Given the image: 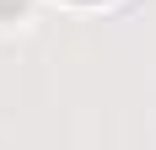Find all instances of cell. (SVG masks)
Masks as SVG:
<instances>
[{
	"instance_id": "1",
	"label": "cell",
	"mask_w": 156,
	"mask_h": 150,
	"mask_svg": "<svg viewBox=\"0 0 156 150\" xmlns=\"http://www.w3.org/2000/svg\"><path fill=\"white\" fill-rule=\"evenodd\" d=\"M76 5H97V0H76Z\"/></svg>"
}]
</instances>
